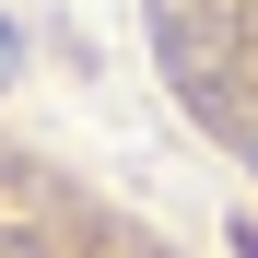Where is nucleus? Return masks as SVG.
Wrapping results in <instances>:
<instances>
[{"mask_svg": "<svg viewBox=\"0 0 258 258\" xmlns=\"http://www.w3.org/2000/svg\"><path fill=\"white\" fill-rule=\"evenodd\" d=\"M12 71H24V35H12V24H0V82H12Z\"/></svg>", "mask_w": 258, "mask_h": 258, "instance_id": "nucleus-1", "label": "nucleus"}]
</instances>
